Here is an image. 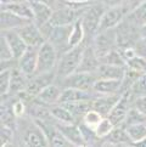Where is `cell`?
I'll list each match as a JSON object with an SVG mask.
<instances>
[{
  "mask_svg": "<svg viewBox=\"0 0 146 147\" xmlns=\"http://www.w3.org/2000/svg\"><path fill=\"white\" fill-rule=\"evenodd\" d=\"M16 127L18 129V135L21 144L23 146H30V147H44L49 146L48 139L44 134L43 129L35 120L28 119L26 117L17 118Z\"/></svg>",
  "mask_w": 146,
  "mask_h": 147,
  "instance_id": "1",
  "label": "cell"
},
{
  "mask_svg": "<svg viewBox=\"0 0 146 147\" xmlns=\"http://www.w3.org/2000/svg\"><path fill=\"white\" fill-rule=\"evenodd\" d=\"M85 46L87 44L84 41V43L79 44L78 46L68 49L61 55L59 62H57V66H56L57 79H62V78H65L78 71V67L80 65V60H82L83 51H84Z\"/></svg>",
  "mask_w": 146,
  "mask_h": 147,
  "instance_id": "2",
  "label": "cell"
},
{
  "mask_svg": "<svg viewBox=\"0 0 146 147\" xmlns=\"http://www.w3.org/2000/svg\"><path fill=\"white\" fill-rule=\"evenodd\" d=\"M105 10L106 7L97 0L96 3H90L89 6L84 10L80 18L87 38H94L99 32V27H100V22Z\"/></svg>",
  "mask_w": 146,
  "mask_h": 147,
  "instance_id": "3",
  "label": "cell"
},
{
  "mask_svg": "<svg viewBox=\"0 0 146 147\" xmlns=\"http://www.w3.org/2000/svg\"><path fill=\"white\" fill-rule=\"evenodd\" d=\"M59 62V51L56 48L46 40L38 49V62H36V73H46L54 71Z\"/></svg>",
  "mask_w": 146,
  "mask_h": 147,
  "instance_id": "4",
  "label": "cell"
},
{
  "mask_svg": "<svg viewBox=\"0 0 146 147\" xmlns=\"http://www.w3.org/2000/svg\"><path fill=\"white\" fill-rule=\"evenodd\" d=\"M134 100H135V96L130 89L122 92L121 98L118 100L117 105L113 107V109L107 115L116 127H123L124 122H126V118L128 115V112L130 111V108L134 105Z\"/></svg>",
  "mask_w": 146,
  "mask_h": 147,
  "instance_id": "5",
  "label": "cell"
},
{
  "mask_svg": "<svg viewBox=\"0 0 146 147\" xmlns=\"http://www.w3.org/2000/svg\"><path fill=\"white\" fill-rule=\"evenodd\" d=\"M91 46H93V49L95 50L99 59L105 56L107 52H110L111 50L118 48L116 28L97 32L96 35L93 38Z\"/></svg>",
  "mask_w": 146,
  "mask_h": 147,
  "instance_id": "6",
  "label": "cell"
},
{
  "mask_svg": "<svg viewBox=\"0 0 146 147\" xmlns=\"http://www.w3.org/2000/svg\"><path fill=\"white\" fill-rule=\"evenodd\" d=\"M96 79L97 78L95 76V73L77 71L59 80H60V86L62 89L74 88V89H82V90H93Z\"/></svg>",
  "mask_w": 146,
  "mask_h": 147,
  "instance_id": "7",
  "label": "cell"
},
{
  "mask_svg": "<svg viewBox=\"0 0 146 147\" xmlns=\"http://www.w3.org/2000/svg\"><path fill=\"white\" fill-rule=\"evenodd\" d=\"M128 10L124 6H114V7H107L102 15L99 32L107 29H113L127 17Z\"/></svg>",
  "mask_w": 146,
  "mask_h": 147,
  "instance_id": "8",
  "label": "cell"
},
{
  "mask_svg": "<svg viewBox=\"0 0 146 147\" xmlns=\"http://www.w3.org/2000/svg\"><path fill=\"white\" fill-rule=\"evenodd\" d=\"M55 79H57L56 71L34 74L33 77L29 78L28 86H27V90H26V92H27L30 97H35L44 88L50 85V84L55 83Z\"/></svg>",
  "mask_w": 146,
  "mask_h": 147,
  "instance_id": "9",
  "label": "cell"
},
{
  "mask_svg": "<svg viewBox=\"0 0 146 147\" xmlns=\"http://www.w3.org/2000/svg\"><path fill=\"white\" fill-rule=\"evenodd\" d=\"M16 30L26 41V44L28 46H32V48H39L41 44L46 41V38L44 36L43 32H41L40 27L38 24H35L33 21H30L29 23L24 24L23 27H21Z\"/></svg>",
  "mask_w": 146,
  "mask_h": 147,
  "instance_id": "10",
  "label": "cell"
},
{
  "mask_svg": "<svg viewBox=\"0 0 146 147\" xmlns=\"http://www.w3.org/2000/svg\"><path fill=\"white\" fill-rule=\"evenodd\" d=\"M38 49L28 46L27 51L17 60V68L24 73L28 78L33 77L36 73V62H38Z\"/></svg>",
  "mask_w": 146,
  "mask_h": 147,
  "instance_id": "11",
  "label": "cell"
},
{
  "mask_svg": "<svg viewBox=\"0 0 146 147\" xmlns=\"http://www.w3.org/2000/svg\"><path fill=\"white\" fill-rule=\"evenodd\" d=\"M1 35L5 38V40L7 41V44L10 46V49L12 51L14 59L18 60L28 49V45L26 44V41L22 39V36L20 35V33L16 29H6L1 30Z\"/></svg>",
  "mask_w": 146,
  "mask_h": 147,
  "instance_id": "12",
  "label": "cell"
},
{
  "mask_svg": "<svg viewBox=\"0 0 146 147\" xmlns=\"http://www.w3.org/2000/svg\"><path fill=\"white\" fill-rule=\"evenodd\" d=\"M57 128L61 130V133L65 135V138L70 141V144L74 147H83L87 146L84 136L82 134V130L79 128V124L71 123V124H60L56 123Z\"/></svg>",
  "mask_w": 146,
  "mask_h": 147,
  "instance_id": "13",
  "label": "cell"
},
{
  "mask_svg": "<svg viewBox=\"0 0 146 147\" xmlns=\"http://www.w3.org/2000/svg\"><path fill=\"white\" fill-rule=\"evenodd\" d=\"M28 1L30 4V7H32L33 22L35 24L41 27V26L50 22L51 16H53V12H54L53 7L41 1H38V0H28Z\"/></svg>",
  "mask_w": 146,
  "mask_h": 147,
  "instance_id": "14",
  "label": "cell"
},
{
  "mask_svg": "<svg viewBox=\"0 0 146 147\" xmlns=\"http://www.w3.org/2000/svg\"><path fill=\"white\" fill-rule=\"evenodd\" d=\"M122 92L111 94V95H96L93 100V108L100 112L103 117H107L113 107L117 105L118 100L121 98Z\"/></svg>",
  "mask_w": 146,
  "mask_h": 147,
  "instance_id": "15",
  "label": "cell"
},
{
  "mask_svg": "<svg viewBox=\"0 0 146 147\" xmlns=\"http://www.w3.org/2000/svg\"><path fill=\"white\" fill-rule=\"evenodd\" d=\"M61 94H62V88L56 84H50L46 88H44L38 95L35 96V100L39 103L44 105L46 107H50L53 105L60 103V98H61Z\"/></svg>",
  "mask_w": 146,
  "mask_h": 147,
  "instance_id": "16",
  "label": "cell"
},
{
  "mask_svg": "<svg viewBox=\"0 0 146 147\" xmlns=\"http://www.w3.org/2000/svg\"><path fill=\"white\" fill-rule=\"evenodd\" d=\"M96 94L93 90H82L74 88H64L62 89L60 103L66 102H77V101H89L94 100Z\"/></svg>",
  "mask_w": 146,
  "mask_h": 147,
  "instance_id": "17",
  "label": "cell"
},
{
  "mask_svg": "<svg viewBox=\"0 0 146 147\" xmlns=\"http://www.w3.org/2000/svg\"><path fill=\"white\" fill-rule=\"evenodd\" d=\"M100 65H101L100 59L97 57L96 52L93 49L91 44L87 45L84 51H83V56H82V60H80V65L78 67V71L95 73Z\"/></svg>",
  "mask_w": 146,
  "mask_h": 147,
  "instance_id": "18",
  "label": "cell"
},
{
  "mask_svg": "<svg viewBox=\"0 0 146 147\" xmlns=\"http://www.w3.org/2000/svg\"><path fill=\"white\" fill-rule=\"evenodd\" d=\"M123 79H96L93 91L96 95H111L122 92Z\"/></svg>",
  "mask_w": 146,
  "mask_h": 147,
  "instance_id": "19",
  "label": "cell"
},
{
  "mask_svg": "<svg viewBox=\"0 0 146 147\" xmlns=\"http://www.w3.org/2000/svg\"><path fill=\"white\" fill-rule=\"evenodd\" d=\"M127 67L101 63L95 72L97 79H123Z\"/></svg>",
  "mask_w": 146,
  "mask_h": 147,
  "instance_id": "20",
  "label": "cell"
},
{
  "mask_svg": "<svg viewBox=\"0 0 146 147\" xmlns=\"http://www.w3.org/2000/svg\"><path fill=\"white\" fill-rule=\"evenodd\" d=\"M0 21H1V30L18 29L21 27H23L24 24L30 22L29 20L21 17V16H18V15L9 11V10H1Z\"/></svg>",
  "mask_w": 146,
  "mask_h": 147,
  "instance_id": "21",
  "label": "cell"
},
{
  "mask_svg": "<svg viewBox=\"0 0 146 147\" xmlns=\"http://www.w3.org/2000/svg\"><path fill=\"white\" fill-rule=\"evenodd\" d=\"M29 78L22 73L17 67L12 69L11 74V82H10V90L9 95H21L22 92L27 90Z\"/></svg>",
  "mask_w": 146,
  "mask_h": 147,
  "instance_id": "22",
  "label": "cell"
},
{
  "mask_svg": "<svg viewBox=\"0 0 146 147\" xmlns=\"http://www.w3.org/2000/svg\"><path fill=\"white\" fill-rule=\"evenodd\" d=\"M1 10H9L21 17L33 21V11L28 0H16L9 4H1Z\"/></svg>",
  "mask_w": 146,
  "mask_h": 147,
  "instance_id": "23",
  "label": "cell"
},
{
  "mask_svg": "<svg viewBox=\"0 0 146 147\" xmlns=\"http://www.w3.org/2000/svg\"><path fill=\"white\" fill-rule=\"evenodd\" d=\"M103 141V145H111V146H130L133 145L132 140L128 136L126 128L124 127H114V129L110 133Z\"/></svg>",
  "mask_w": 146,
  "mask_h": 147,
  "instance_id": "24",
  "label": "cell"
},
{
  "mask_svg": "<svg viewBox=\"0 0 146 147\" xmlns=\"http://www.w3.org/2000/svg\"><path fill=\"white\" fill-rule=\"evenodd\" d=\"M49 111L51 117L54 118L56 123L60 124H71L77 123V119L73 117V114L67 109V107L62 103H56L49 107Z\"/></svg>",
  "mask_w": 146,
  "mask_h": 147,
  "instance_id": "25",
  "label": "cell"
},
{
  "mask_svg": "<svg viewBox=\"0 0 146 147\" xmlns=\"http://www.w3.org/2000/svg\"><path fill=\"white\" fill-rule=\"evenodd\" d=\"M124 128L133 145H139L146 140V122L128 124L124 125Z\"/></svg>",
  "mask_w": 146,
  "mask_h": 147,
  "instance_id": "26",
  "label": "cell"
},
{
  "mask_svg": "<svg viewBox=\"0 0 146 147\" xmlns=\"http://www.w3.org/2000/svg\"><path fill=\"white\" fill-rule=\"evenodd\" d=\"M87 38L84 27H83L82 23V18H78L76 22L72 23L71 27V33H70V40H68V46L71 48H74V46H78L79 44L84 43Z\"/></svg>",
  "mask_w": 146,
  "mask_h": 147,
  "instance_id": "27",
  "label": "cell"
},
{
  "mask_svg": "<svg viewBox=\"0 0 146 147\" xmlns=\"http://www.w3.org/2000/svg\"><path fill=\"white\" fill-rule=\"evenodd\" d=\"M67 107V109L73 114L77 120H82L84 114L90 111L93 108V100H89V101H77V102H66L62 103Z\"/></svg>",
  "mask_w": 146,
  "mask_h": 147,
  "instance_id": "28",
  "label": "cell"
},
{
  "mask_svg": "<svg viewBox=\"0 0 146 147\" xmlns=\"http://www.w3.org/2000/svg\"><path fill=\"white\" fill-rule=\"evenodd\" d=\"M127 17L132 21L133 23H135L138 27H141L146 23V0L140 4L139 6H137L134 10H132L128 15Z\"/></svg>",
  "mask_w": 146,
  "mask_h": 147,
  "instance_id": "29",
  "label": "cell"
},
{
  "mask_svg": "<svg viewBox=\"0 0 146 147\" xmlns=\"http://www.w3.org/2000/svg\"><path fill=\"white\" fill-rule=\"evenodd\" d=\"M100 62L101 63H108V65H116V66L127 67V62L124 61L123 56L121 55L118 48L111 50L110 52H107L105 56H102L100 59Z\"/></svg>",
  "mask_w": 146,
  "mask_h": 147,
  "instance_id": "30",
  "label": "cell"
},
{
  "mask_svg": "<svg viewBox=\"0 0 146 147\" xmlns=\"http://www.w3.org/2000/svg\"><path fill=\"white\" fill-rule=\"evenodd\" d=\"M114 127H116V125L112 123L111 119H110L108 117H103L102 120L96 125V128L94 130H95V134L97 135V138L103 140L114 129Z\"/></svg>",
  "mask_w": 146,
  "mask_h": 147,
  "instance_id": "31",
  "label": "cell"
},
{
  "mask_svg": "<svg viewBox=\"0 0 146 147\" xmlns=\"http://www.w3.org/2000/svg\"><path fill=\"white\" fill-rule=\"evenodd\" d=\"M102 118H103V115L100 112L96 111L95 108H91L90 111H88L84 114V117L82 119V123H84L85 125H88V127L95 129L96 125L102 120Z\"/></svg>",
  "mask_w": 146,
  "mask_h": 147,
  "instance_id": "32",
  "label": "cell"
},
{
  "mask_svg": "<svg viewBox=\"0 0 146 147\" xmlns=\"http://www.w3.org/2000/svg\"><path fill=\"white\" fill-rule=\"evenodd\" d=\"M12 69L14 68H4V69H1V73H0V92H1L3 97L9 95Z\"/></svg>",
  "mask_w": 146,
  "mask_h": 147,
  "instance_id": "33",
  "label": "cell"
},
{
  "mask_svg": "<svg viewBox=\"0 0 146 147\" xmlns=\"http://www.w3.org/2000/svg\"><path fill=\"white\" fill-rule=\"evenodd\" d=\"M130 90H132L135 97L146 95V73H143L137 78V80L130 86Z\"/></svg>",
  "mask_w": 146,
  "mask_h": 147,
  "instance_id": "34",
  "label": "cell"
},
{
  "mask_svg": "<svg viewBox=\"0 0 146 147\" xmlns=\"http://www.w3.org/2000/svg\"><path fill=\"white\" fill-rule=\"evenodd\" d=\"M15 140V131L12 127L1 124L0 129V141H1V147H5L7 145H11Z\"/></svg>",
  "mask_w": 146,
  "mask_h": 147,
  "instance_id": "35",
  "label": "cell"
},
{
  "mask_svg": "<svg viewBox=\"0 0 146 147\" xmlns=\"http://www.w3.org/2000/svg\"><path fill=\"white\" fill-rule=\"evenodd\" d=\"M127 67L130 69H134L139 73H146V59L143 56H135L133 60L127 62Z\"/></svg>",
  "mask_w": 146,
  "mask_h": 147,
  "instance_id": "36",
  "label": "cell"
},
{
  "mask_svg": "<svg viewBox=\"0 0 146 147\" xmlns=\"http://www.w3.org/2000/svg\"><path fill=\"white\" fill-rule=\"evenodd\" d=\"M141 122H146V115H144L143 113H140L134 106L130 108V111L128 112V115L126 118V122H124V125L128 124H133V123H141Z\"/></svg>",
  "mask_w": 146,
  "mask_h": 147,
  "instance_id": "37",
  "label": "cell"
},
{
  "mask_svg": "<svg viewBox=\"0 0 146 147\" xmlns=\"http://www.w3.org/2000/svg\"><path fill=\"white\" fill-rule=\"evenodd\" d=\"M0 62H5V61H11L15 60L12 51L10 49V46L7 44V41L5 40V38L1 35V39H0Z\"/></svg>",
  "mask_w": 146,
  "mask_h": 147,
  "instance_id": "38",
  "label": "cell"
},
{
  "mask_svg": "<svg viewBox=\"0 0 146 147\" xmlns=\"http://www.w3.org/2000/svg\"><path fill=\"white\" fill-rule=\"evenodd\" d=\"M11 108H12V112L15 113L17 118H22L26 117V112H27V106L22 98H17L12 105H11Z\"/></svg>",
  "mask_w": 146,
  "mask_h": 147,
  "instance_id": "39",
  "label": "cell"
},
{
  "mask_svg": "<svg viewBox=\"0 0 146 147\" xmlns=\"http://www.w3.org/2000/svg\"><path fill=\"white\" fill-rule=\"evenodd\" d=\"M133 106L137 108L140 113H143L144 115H146V95L135 97Z\"/></svg>",
  "mask_w": 146,
  "mask_h": 147,
  "instance_id": "40",
  "label": "cell"
},
{
  "mask_svg": "<svg viewBox=\"0 0 146 147\" xmlns=\"http://www.w3.org/2000/svg\"><path fill=\"white\" fill-rule=\"evenodd\" d=\"M97 1H100L107 9V7H114V6H123L126 0H97Z\"/></svg>",
  "mask_w": 146,
  "mask_h": 147,
  "instance_id": "41",
  "label": "cell"
},
{
  "mask_svg": "<svg viewBox=\"0 0 146 147\" xmlns=\"http://www.w3.org/2000/svg\"><path fill=\"white\" fill-rule=\"evenodd\" d=\"M145 0H126V3H124L123 6L128 10V12H130L132 10H134L137 6H139L140 4H143Z\"/></svg>",
  "mask_w": 146,
  "mask_h": 147,
  "instance_id": "42",
  "label": "cell"
},
{
  "mask_svg": "<svg viewBox=\"0 0 146 147\" xmlns=\"http://www.w3.org/2000/svg\"><path fill=\"white\" fill-rule=\"evenodd\" d=\"M140 39L143 41H146V23L140 27Z\"/></svg>",
  "mask_w": 146,
  "mask_h": 147,
  "instance_id": "43",
  "label": "cell"
}]
</instances>
